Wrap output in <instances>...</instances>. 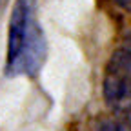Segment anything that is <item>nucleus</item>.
I'll return each instance as SVG.
<instances>
[{"instance_id":"4","label":"nucleus","mask_w":131,"mask_h":131,"mask_svg":"<svg viewBox=\"0 0 131 131\" xmlns=\"http://www.w3.org/2000/svg\"><path fill=\"white\" fill-rule=\"evenodd\" d=\"M120 7H124L126 11H131V0H115Z\"/></svg>"},{"instance_id":"2","label":"nucleus","mask_w":131,"mask_h":131,"mask_svg":"<svg viewBox=\"0 0 131 131\" xmlns=\"http://www.w3.org/2000/svg\"><path fill=\"white\" fill-rule=\"evenodd\" d=\"M104 100L118 117L131 118V49H117L106 64L104 71Z\"/></svg>"},{"instance_id":"1","label":"nucleus","mask_w":131,"mask_h":131,"mask_svg":"<svg viewBox=\"0 0 131 131\" xmlns=\"http://www.w3.org/2000/svg\"><path fill=\"white\" fill-rule=\"evenodd\" d=\"M37 0H16L7 37L6 73L9 77H35L46 58V38L37 20Z\"/></svg>"},{"instance_id":"3","label":"nucleus","mask_w":131,"mask_h":131,"mask_svg":"<svg viewBox=\"0 0 131 131\" xmlns=\"http://www.w3.org/2000/svg\"><path fill=\"white\" fill-rule=\"evenodd\" d=\"M98 131H131V118L129 117H117V118H111L106 120Z\"/></svg>"},{"instance_id":"5","label":"nucleus","mask_w":131,"mask_h":131,"mask_svg":"<svg viewBox=\"0 0 131 131\" xmlns=\"http://www.w3.org/2000/svg\"><path fill=\"white\" fill-rule=\"evenodd\" d=\"M129 49H131V44H129Z\"/></svg>"}]
</instances>
